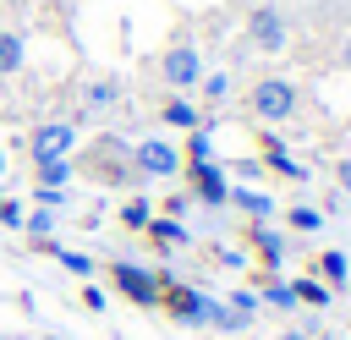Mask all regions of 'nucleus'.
<instances>
[{"instance_id":"1","label":"nucleus","mask_w":351,"mask_h":340,"mask_svg":"<svg viewBox=\"0 0 351 340\" xmlns=\"http://www.w3.org/2000/svg\"><path fill=\"white\" fill-rule=\"evenodd\" d=\"M110 285H115L126 302H137V307H159L165 274H159V269H143V263H132V258H115V263H110Z\"/></svg>"},{"instance_id":"2","label":"nucleus","mask_w":351,"mask_h":340,"mask_svg":"<svg viewBox=\"0 0 351 340\" xmlns=\"http://www.w3.org/2000/svg\"><path fill=\"white\" fill-rule=\"evenodd\" d=\"M159 307H165L176 324H214V318H219V302H214V296H203V291H192V285H176V280H165Z\"/></svg>"},{"instance_id":"3","label":"nucleus","mask_w":351,"mask_h":340,"mask_svg":"<svg viewBox=\"0 0 351 340\" xmlns=\"http://www.w3.org/2000/svg\"><path fill=\"white\" fill-rule=\"evenodd\" d=\"M247 44L263 49V55H280V49L291 44L285 11H280V5H252V11H247Z\"/></svg>"},{"instance_id":"4","label":"nucleus","mask_w":351,"mask_h":340,"mask_svg":"<svg viewBox=\"0 0 351 340\" xmlns=\"http://www.w3.org/2000/svg\"><path fill=\"white\" fill-rule=\"evenodd\" d=\"M252 115L258 121H269V126H280V121H291L296 115V88L285 82V77H263V82H252Z\"/></svg>"},{"instance_id":"5","label":"nucleus","mask_w":351,"mask_h":340,"mask_svg":"<svg viewBox=\"0 0 351 340\" xmlns=\"http://www.w3.org/2000/svg\"><path fill=\"white\" fill-rule=\"evenodd\" d=\"M132 170L148 181H170V175H181V148L165 137H143V143H132Z\"/></svg>"},{"instance_id":"6","label":"nucleus","mask_w":351,"mask_h":340,"mask_svg":"<svg viewBox=\"0 0 351 340\" xmlns=\"http://www.w3.org/2000/svg\"><path fill=\"white\" fill-rule=\"evenodd\" d=\"M88 175H99V181H132L137 170H132V143H121V137H99L93 148H88Z\"/></svg>"},{"instance_id":"7","label":"nucleus","mask_w":351,"mask_h":340,"mask_svg":"<svg viewBox=\"0 0 351 340\" xmlns=\"http://www.w3.org/2000/svg\"><path fill=\"white\" fill-rule=\"evenodd\" d=\"M203 71H208V66H203V55H197L192 44H176V49H165V55H159V77H165L176 93L197 88V82H203Z\"/></svg>"},{"instance_id":"8","label":"nucleus","mask_w":351,"mask_h":340,"mask_svg":"<svg viewBox=\"0 0 351 340\" xmlns=\"http://www.w3.org/2000/svg\"><path fill=\"white\" fill-rule=\"evenodd\" d=\"M71 143H77V126H71V121H44V126L27 132V159H33V165H38V159H66Z\"/></svg>"},{"instance_id":"9","label":"nucleus","mask_w":351,"mask_h":340,"mask_svg":"<svg viewBox=\"0 0 351 340\" xmlns=\"http://www.w3.org/2000/svg\"><path fill=\"white\" fill-rule=\"evenodd\" d=\"M181 170H186L197 203H208V208H225V203H230V175H225L219 165H181Z\"/></svg>"},{"instance_id":"10","label":"nucleus","mask_w":351,"mask_h":340,"mask_svg":"<svg viewBox=\"0 0 351 340\" xmlns=\"http://www.w3.org/2000/svg\"><path fill=\"white\" fill-rule=\"evenodd\" d=\"M247 236H252V252L263 258V269L274 274V269H280V258H285V236H280V230H269L263 219H258V225H252Z\"/></svg>"},{"instance_id":"11","label":"nucleus","mask_w":351,"mask_h":340,"mask_svg":"<svg viewBox=\"0 0 351 340\" xmlns=\"http://www.w3.org/2000/svg\"><path fill=\"white\" fill-rule=\"evenodd\" d=\"M143 236H148L154 247H186V241H192V230H186L181 219H170V214H165V219H148Z\"/></svg>"},{"instance_id":"12","label":"nucleus","mask_w":351,"mask_h":340,"mask_svg":"<svg viewBox=\"0 0 351 340\" xmlns=\"http://www.w3.org/2000/svg\"><path fill=\"white\" fill-rule=\"evenodd\" d=\"M22 60H27V38L16 27H0V77H16Z\"/></svg>"},{"instance_id":"13","label":"nucleus","mask_w":351,"mask_h":340,"mask_svg":"<svg viewBox=\"0 0 351 340\" xmlns=\"http://www.w3.org/2000/svg\"><path fill=\"white\" fill-rule=\"evenodd\" d=\"M115 99H121V82H115V77H93V82L82 88V110H88V115H99V110H110Z\"/></svg>"},{"instance_id":"14","label":"nucleus","mask_w":351,"mask_h":340,"mask_svg":"<svg viewBox=\"0 0 351 340\" xmlns=\"http://www.w3.org/2000/svg\"><path fill=\"white\" fill-rule=\"evenodd\" d=\"M159 121L176 126V132H197V104L192 99H165L159 104Z\"/></svg>"},{"instance_id":"15","label":"nucleus","mask_w":351,"mask_h":340,"mask_svg":"<svg viewBox=\"0 0 351 340\" xmlns=\"http://www.w3.org/2000/svg\"><path fill=\"white\" fill-rule=\"evenodd\" d=\"M33 175H38V186H71L77 165H71V154H66V159H38V165H33Z\"/></svg>"},{"instance_id":"16","label":"nucleus","mask_w":351,"mask_h":340,"mask_svg":"<svg viewBox=\"0 0 351 340\" xmlns=\"http://www.w3.org/2000/svg\"><path fill=\"white\" fill-rule=\"evenodd\" d=\"M230 203H236L241 214H252V219H269V214H274V197H269V192H252V186H230Z\"/></svg>"},{"instance_id":"17","label":"nucleus","mask_w":351,"mask_h":340,"mask_svg":"<svg viewBox=\"0 0 351 340\" xmlns=\"http://www.w3.org/2000/svg\"><path fill=\"white\" fill-rule=\"evenodd\" d=\"M318 274H324V285H329V291H340V285L351 280V258L329 247V252H318Z\"/></svg>"},{"instance_id":"18","label":"nucleus","mask_w":351,"mask_h":340,"mask_svg":"<svg viewBox=\"0 0 351 340\" xmlns=\"http://www.w3.org/2000/svg\"><path fill=\"white\" fill-rule=\"evenodd\" d=\"M22 236L27 241H55V208H33V214H22Z\"/></svg>"},{"instance_id":"19","label":"nucleus","mask_w":351,"mask_h":340,"mask_svg":"<svg viewBox=\"0 0 351 340\" xmlns=\"http://www.w3.org/2000/svg\"><path fill=\"white\" fill-rule=\"evenodd\" d=\"M186 165H214V137L197 126V132H186Z\"/></svg>"},{"instance_id":"20","label":"nucleus","mask_w":351,"mask_h":340,"mask_svg":"<svg viewBox=\"0 0 351 340\" xmlns=\"http://www.w3.org/2000/svg\"><path fill=\"white\" fill-rule=\"evenodd\" d=\"M44 252H55L60 269H71V274H93V258H88V252H71V247H60V241H44Z\"/></svg>"},{"instance_id":"21","label":"nucleus","mask_w":351,"mask_h":340,"mask_svg":"<svg viewBox=\"0 0 351 340\" xmlns=\"http://www.w3.org/2000/svg\"><path fill=\"white\" fill-rule=\"evenodd\" d=\"M197 88H203V99H208V104H225V99H230V77H225V71H203V82H197Z\"/></svg>"},{"instance_id":"22","label":"nucleus","mask_w":351,"mask_h":340,"mask_svg":"<svg viewBox=\"0 0 351 340\" xmlns=\"http://www.w3.org/2000/svg\"><path fill=\"white\" fill-rule=\"evenodd\" d=\"M263 154H269V165H274L280 175H302V165H296V159L280 148V137H263Z\"/></svg>"},{"instance_id":"23","label":"nucleus","mask_w":351,"mask_h":340,"mask_svg":"<svg viewBox=\"0 0 351 340\" xmlns=\"http://www.w3.org/2000/svg\"><path fill=\"white\" fill-rule=\"evenodd\" d=\"M154 219V208H148V197H132V203H121V225L126 230H143Z\"/></svg>"},{"instance_id":"24","label":"nucleus","mask_w":351,"mask_h":340,"mask_svg":"<svg viewBox=\"0 0 351 340\" xmlns=\"http://www.w3.org/2000/svg\"><path fill=\"white\" fill-rule=\"evenodd\" d=\"M291 291H296V302H307V307H329V285H324V280H296Z\"/></svg>"},{"instance_id":"25","label":"nucleus","mask_w":351,"mask_h":340,"mask_svg":"<svg viewBox=\"0 0 351 340\" xmlns=\"http://www.w3.org/2000/svg\"><path fill=\"white\" fill-rule=\"evenodd\" d=\"M285 225H291V230H318V225H324V214H318V208H307V203H296V208H285Z\"/></svg>"},{"instance_id":"26","label":"nucleus","mask_w":351,"mask_h":340,"mask_svg":"<svg viewBox=\"0 0 351 340\" xmlns=\"http://www.w3.org/2000/svg\"><path fill=\"white\" fill-rule=\"evenodd\" d=\"M263 302H269V307H285V313H291V307H296V291H291L285 280H263Z\"/></svg>"},{"instance_id":"27","label":"nucleus","mask_w":351,"mask_h":340,"mask_svg":"<svg viewBox=\"0 0 351 340\" xmlns=\"http://www.w3.org/2000/svg\"><path fill=\"white\" fill-rule=\"evenodd\" d=\"M33 203L38 208H66V186H33Z\"/></svg>"},{"instance_id":"28","label":"nucleus","mask_w":351,"mask_h":340,"mask_svg":"<svg viewBox=\"0 0 351 340\" xmlns=\"http://www.w3.org/2000/svg\"><path fill=\"white\" fill-rule=\"evenodd\" d=\"M0 225H11V230H22V203H11V197H0Z\"/></svg>"},{"instance_id":"29","label":"nucleus","mask_w":351,"mask_h":340,"mask_svg":"<svg viewBox=\"0 0 351 340\" xmlns=\"http://www.w3.org/2000/svg\"><path fill=\"white\" fill-rule=\"evenodd\" d=\"M230 307H236V313H247V318H252V313H258V296H252V291H236V296H230Z\"/></svg>"},{"instance_id":"30","label":"nucleus","mask_w":351,"mask_h":340,"mask_svg":"<svg viewBox=\"0 0 351 340\" xmlns=\"http://www.w3.org/2000/svg\"><path fill=\"white\" fill-rule=\"evenodd\" d=\"M82 307H93V313H104V291H99V285H88V291H82Z\"/></svg>"},{"instance_id":"31","label":"nucleus","mask_w":351,"mask_h":340,"mask_svg":"<svg viewBox=\"0 0 351 340\" xmlns=\"http://www.w3.org/2000/svg\"><path fill=\"white\" fill-rule=\"evenodd\" d=\"M335 181H340V192H351V154L335 165Z\"/></svg>"},{"instance_id":"32","label":"nucleus","mask_w":351,"mask_h":340,"mask_svg":"<svg viewBox=\"0 0 351 340\" xmlns=\"http://www.w3.org/2000/svg\"><path fill=\"white\" fill-rule=\"evenodd\" d=\"M274 340H313L307 329H285V335H274Z\"/></svg>"},{"instance_id":"33","label":"nucleus","mask_w":351,"mask_h":340,"mask_svg":"<svg viewBox=\"0 0 351 340\" xmlns=\"http://www.w3.org/2000/svg\"><path fill=\"white\" fill-rule=\"evenodd\" d=\"M340 60H346V66H351V38H346V44H340Z\"/></svg>"},{"instance_id":"34","label":"nucleus","mask_w":351,"mask_h":340,"mask_svg":"<svg viewBox=\"0 0 351 340\" xmlns=\"http://www.w3.org/2000/svg\"><path fill=\"white\" fill-rule=\"evenodd\" d=\"M313 340H335V335H313Z\"/></svg>"},{"instance_id":"35","label":"nucleus","mask_w":351,"mask_h":340,"mask_svg":"<svg viewBox=\"0 0 351 340\" xmlns=\"http://www.w3.org/2000/svg\"><path fill=\"white\" fill-rule=\"evenodd\" d=\"M0 175H5V154H0Z\"/></svg>"}]
</instances>
